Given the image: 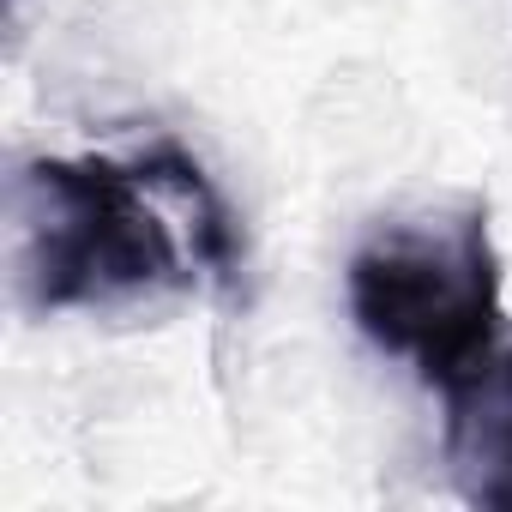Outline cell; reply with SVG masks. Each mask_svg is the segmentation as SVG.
<instances>
[{"instance_id": "6da1fadb", "label": "cell", "mask_w": 512, "mask_h": 512, "mask_svg": "<svg viewBox=\"0 0 512 512\" xmlns=\"http://www.w3.org/2000/svg\"><path fill=\"white\" fill-rule=\"evenodd\" d=\"M13 284L31 314H109L211 278L235 290L241 235L181 145L133 157H31L13 169Z\"/></svg>"}, {"instance_id": "7a4b0ae2", "label": "cell", "mask_w": 512, "mask_h": 512, "mask_svg": "<svg viewBox=\"0 0 512 512\" xmlns=\"http://www.w3.org/2000/svg\"><path fill=\"white\" fill-rule=\"evenodd\" d=\"M350 320L380 350L410 362L434 392L500 350V253L488 211L404 217L374 229L344 272Z\"/></svg>"}, {"instance_id": "3957f363", "label": "cell", "mask_w": 512, "mask_h": 512, "mask_svg": "<svg viewBox=\"0 0 512 512\" xmlns=\"http://www.w3.org/2000/svg\"><path fill=\"white\" fill-rule=\"evenodd\" d=\"M446 476L470 506L512 512V350H488L446 392Z\"/></svg>"}]
</instances>
